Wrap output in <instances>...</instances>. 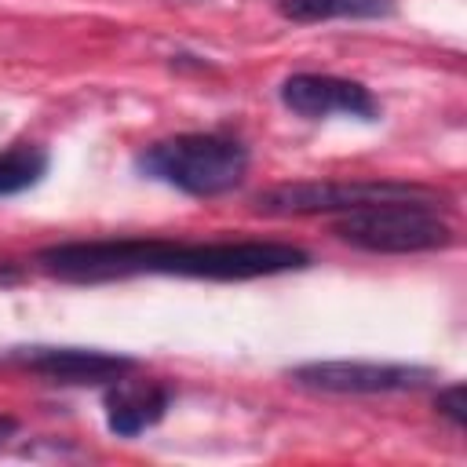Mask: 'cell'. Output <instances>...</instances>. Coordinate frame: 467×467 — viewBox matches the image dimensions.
Masks as SVG:
<instances>
[{"instance_id": "1", "label": "cell", "mask_w": 467, "mask_h": 467, "mask_svg": "<svg viewBox=\"0 0 467 467\" xmlns=\"http://www.w3.org/2000/svg\"><path fill=\"white\" fill-rule=\"evenodd\" d=\"M44 274L58 281L95 285L135 274H175L208 281H252L306 270L314 259L299 244L285 241H164V237H95L62 241L36 252Z\"/></svg>"}, {"instance_id": "2", "label": "cell", "mask_w": 467, "mask_h": 467, "mask_svg": "<svg viewBox=\"0 0 467 467\" xmlns=\"http://www.w3.org/2000/svg\"><path fill=\"white\" fill-rule=\"evenodd\" d=\"M135 171L186 197H223L244 182L248 150L241 139H230V135L186 131L139 150Z\"/></svg>"}, {"instance_id": "3", "label": "cell", "mask_w": 467, "mask_h": 467, "mask_svg": "<svg viewBox=\"0 0 467 467\" xmlns=\"http://www.w3.org/2000/svg\"><path fill=\"white\" fill-rule=\"evenodd\" d=\"M332 234L361 252L376 255H416L452 244V226L438 215V201H379L343 212Z\"/></svg>"}, {"instance_id": "4", "label": "cell", "mask_w": 467, "mask_h": 467, "mask_svg": "<svg viewBox=\"0 0 467 467\" xmlns=\"http://www.w3.org/2000/svg\"><path fill=\"white\" fill-rule=\"evenodd\" d=\"M379 201H441V193L398 179H321V182L270 186L252 201V208L270 219H292V215H343Z\"/></svg>"}, {"instance_id": "5", "label": "cell", "mask_w": 467, "mask_h": 467, "mask_svg": "<svg viewBox=\"0 0 467 467\" xmlns=\"http://www.w3.org/2000/svg\"><path fill=\"white\" fill-rule=\"evenodd\" d=\"M288 379L314 394H409L434 383V368L409 361H306Z\"/></svg>"}, {"instance_id": "6", "label": "cell", "mask_w": 467, "mask_h": 467, "mask_svg": "<svg viewBox=\"0 0 467 467\" xmlns=\"http://www.w3.org/2000/svg\"><path fill=\"white\" fill-rule=\"evenodd\" d=\"M4 365L36 372L51 383H113L120 376H128L135 368V358L117 354V350H99V347H47V343H33V347H7L0 354Z\"/></svg>"}, {"instance_id": "7", "label": "cell", "mask_w": 467, "mask_h": 467, "mask_svg": "<svg viewBox=\"0 0 467 467\" xmlns=\"http://www.w3.org/2000/svg\"><path fill=\"white\" fill-rule=\"evenodd\" d=\"M277 95H281V106L303 120H325V117L379 120L383 113L379 99L361 80L336 77V73H292L281 80Z\"/></svg>"}, {"instance_id": "8", "label": "cell", "mask_w": 467, "mask_h": 467, "mask_svg": "<svg viewBox=\"0 0 467 467\" xmlns=\"http://www.w3.org/2000/svg\"><path fill=\"white\" fill-rule=\"evenodd\" d=\"M106 427L117 438H135L150 427H157L171 405V390L153 379H113L106 383Z\"/></svg>"}, {"instance_id": "9", "label": "cell", "mask_w": 467, "mask_h": 467, "mask_svg": "<svg viewBox=\"0 0 467 467\" xmlns=\"http://www.w3.org/2000/svg\"><path fill=\"white\" fill-rule=\"evenodd\" d=\"M394 0H277V15L288 22H332V18H387Z\"/></svg>"}, {"instance_id": "10", "label": "cell", "mask_w": 467, "mask_h": 467, "mask_svg": "<svg viewBox=\"0 0 467 467\" xmlns=\"http://www.w3.org/2000/svg\"><path fill=\"white\" fill-rule=\"evenodd\" d=\"M47 175V153L33 142H15L0 153V197L33 190Z\"/></svg>"}, {"instance_id": "11", "label": "cell", "mask_w": 467, "mask_h": 467, "mask_svg": "<svg viewBox=\"0 0 467 467\" xmlns=\"http://www.w3.org/2000/svg\"><path fill=\"white\" fill-rule=\"evenodd\" d=\"M434 409H438V416H445L456 431H463V423H467V401H463V383H452V387H445V390H438V398H434Z\"/></svg>"}, {"instance_id": "12", "label": "cell", "mask_w": 467, "mask_h": 467, "mask_svg": "<svg viewBox=\"0 0 467 467\" xmlns=\"http://www.w3.org/2000/svg\"><path fill=\"white\" fill-rule=\"evenodd\" d=\"M18 281H22V270L11 259H0V288L4 285H18Z\"/></svg>"}, {"instance_id": "13", "label": "cell", "mask_w": 467, "mask_h": 467, "mask_svg": "<svg viewBox=\"0 0 467 467\" xmlns=\"http://www.w3.org/2000/svg\"><path fill=\"white\" fill-rule=\"evenodd\" d=\"M15 431H18V420H15V416H0V441L11 438Z\"/></svg>"}]
</instances>
